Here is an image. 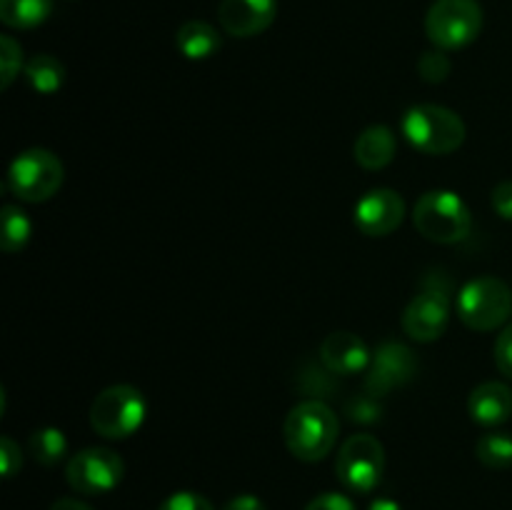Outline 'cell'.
I'll list each match as a JSON object with an SVG mask.
<instances>
[{"label": "cell", "mask_w": 512, "mask_h": 510, "mask_svg": "<svg viewBox=\"0 0 512 510\" xmlns=\"http://www.w3.org/2000/svg\"><path fill=\"white\" fill-rule=\"evenodd\" d=\"M340 420L325 400H303L288 413L283 438L290 453L303 463H318L338 443Z\"/></svg>", "instance_id": "obj_1"}, {"label": "cell", "mask_w": 512, "mask_h": 510, "mask_svg": "<svg viewBox=\"0 0 512 510\" xmlns=\"http://www.w3.org/2000/svg\"><path fill=\"white\" fill-rule=\"evenodd\" d=\"M400 130L415 150L428 155L455 153L468 133L463 118L455 110L433 103H420L405 110Z\"/></svg>", "instance_id": "obj_2"}, {"label": "cell", "mask_w": 512, "mask_h": 510, "mask_svg": "<svg viewBox=\"0 0 512 510\" xmlns=\"http://www.w3.org/2000/svg\"><path fill=\"white\" fill-rule=\"evenodd\" d=\"M413 223L433 243L453 245L470 235L473 215L468 203L453 190H428L413 208Z\"/></svg>", "instance_id": "obj_3"}, {"label": "cell", "mask_w": 512, "mask_h": 510, "mask_svg": "<svg viewBox=\"0 0 512 510\" xmlns=\"http://www.w3.org/2000/svg\"><path fill=\"white\" fill-rule=\"evenodd\" d=\"M148 415L145 395L133 385H110L95 395L90 405V425L108 440H125L138 433Z\"/></svg>", "instance_id": "obj_4"}, {"label": "cell", "mask_w": 512, "mask_h": 510, "mask_svg": "<svg viewBox=\"0 0 512 510\" xmlns=\"http://www.w3.org/2000/svg\"><path fill=\"white\" fill-rule=\"evenodd\" d=\"M458 315L470 330H498L512 315V290L495 275L468 280L458 295Z\"/></svg>", "instance_id": "obj_5"}, {"label": "cell", "mask_w": 512, "mask_h": 510, "mask_svg": "<svg viewBox=\"0 0 512 510\" xmlns=\"http://www.w3.org/2000/svg\"><path fill=\"white\" fill-rule=\"evenodd\" d=\"M65 168L55 153L28 148L15 155L8 168V190L25 203H45L60 190Z\"/></svg>", "instance_id": "obj_6"}, {"label": "cell", "mask_w": 512, "mask_h": 510, "mask_svg": "<svg viewBox=\"0 0 512 510\" xmlns=\"http://www.w3.org/2000/svg\"><path fill=\"white\" fill-rule=\"evenodd\" d=\"M483 30V8L478 0H435L425 15V33L440 50H460Z\"/></svg>", "instance_id": "obj_7"}, {"label": "cell", "mask_w": 512, "mask_h": 510, "mask_svg": "<svg viewBox=\"0 0 512 510\" xmlns=\"http://www.w3.org/2000/svg\"><path fill=\"white\" fill-rule=\"evenodd\" d=\"M385 470V448L375 435H350L340 445L335 473L338 480L353 493H370L380 485Z\"/></svg>", "instance_id": "obj_8"}, {"label": "cell", "mask_w": 512, "mask_h": 510, "mask_svg": "<svg viewBox=\"0 0 512 510\" xmlns=\"http://www.w3.org/2000/svg\"><path fill=\"white\" fill-rule=\"evenodd\" d=\"M125 475V463L110 448H85L75 453L65 465V480L80 495H103L120 485Z\"/></svg>", "instance_id": "obj_9"}, {"label": "cell", "mask_w": 512, "mask_h": 510, "mask_svg": "<svg viewBox=\"0 0 512 510\" xmlns=\"http://www.w3.org/2000/svg\"><path fill=\"white\" fill-rule=\"evenodd\" d=\"M415 370H418V358H415L413 350H410L408 345L388 340V343H383L373 353L368 378H365V390H368L370 395L383 398L390 390L410 383Z\"/></svg>", "instance_id": "obj_10"}, {"label": "cell", "mask_w": 512, "mask_h": 510, "mask_svg": "<svg viewBox=\"0 0 512 510\" xmlns=\"http://www.w3.org/2000/svg\"><path fill=\"white\" fill-rule=\"evenodd\" d=\"M450 320L448 293L440 288H425L405 305L403 330L418 343H433L445 333Z\"/></svg>", "instance_id": "obj_11"}, {"label": "cell", "mask_w": 512, "mask_h": 510, "mask_svg": "<svg viewBox=\"0 0 512 510\" xmlns=\"http://www.w3.org/2000/svg\"><path fill=\"white\" fill-rule=\"evenodd\" d=\"M355 228L368 238L395 233L405 218V200L390 188H373L355 203Z\"/></svg>", "instance_id": "obj_12"}, {"label": "cell", "mask_w": 512, "mask_h": 510, "mask_svg": "<svg viewBox=\"0 0 512 510\" xmlns=\"http://www.w3.org/2000/svg\"><path fill=\"white\" fill-rule=\"evenodd\" d=\"M278 15V0H220V28L233 38H253L268 30Z\"/></svg>", "instance_id": "obj_13"}, {"label": "cell", "mask_w": 512, "mask_h": 510, "mask_svg": "<svg viewBox=\"0 0 512 510\" xmlns=\"http://www.w3.org/2000/svg\"><path fill=\"white\" fill-rule=\"evenodd\" d=\"M320 360L333 375H358L370 368V355L365 340L348 330H335L320 345Z\"/></svg>", "instance_id": "obj_14"}, {"label": "cell", "mask_w": 512, "mask_h": 510, "mask_svg": "<svg viewBox=\"0 0 512 510\" xmlns=\"http://www.w3.org/2000/svg\"><path fill=\"white\" fill-rule=\"evenodd\" d=\"M468 413L473 423L485 425V428L505 423L512 415V390L498 380L478 385L468 398Z\"/></svg>", "instance_id": "obj_15"}, {"label": "cell", "mask_w": 512, "mask_h": 510, "mask_svg": "<svg viewBox=\"0 0 512 510\" xmlns=\"http://www.w3.org/2000/svg\"><path fill=\"white\" fill-rule=\"evenodd\" d=\"M395 150H398V140L388 125H370L358 135L353 145L355 160L365 170H380L390 165L395 158Z\"/></svg>", "instance_id": "obj_16"}, {"label": "cell", "mask_w": 512, "mask_h": 510, "mask_svg": "<svg viewBox=\"0 0 512 510\" xmlns=\"http://www.w3.org/2000/svg\"><path fill=\"white\" fill-rule=\"evenodd\" d=\"M175 45L188 60H208L223 48V38L205 20H188L185 25H180L178 35H175Z\"/></svg>", "instance_id": "obj_17"}, {"label": "cell", "mask_w": 512, "mask_h": 510, "mask_svg": "<svg viewBox=\"0 0 512 510\" xmlns=\"http://www.w3.org/2000/svg\"><path fill=\"white\" fill-rule=\"evenodd\" d=\"M53 13V0H0V20L8 28L30 30L43 25Z\"/></svg>", "instance_id": "obj_18"}, {"label": "cell", "mask_w": 512, "mask_h": 510, "mask_svg": "<svg viewBox=\"0 0 512 510\" xmlns=\"http://www.w3.org/2000/svg\"><path fill=\"white\" fill-rule=\"evenodd\" d=\"M30 88L40 95H53L65 83V65L48 53H40L30 58L23 68Z\"/></svg>", "instance_id": "obj_19"}, {"label": "cell", "mask_w": 512, "mask_h": 510, "mask_svg": "<svg viewBox=\"0 0 512 510\" xmlns=\"http://www.w3.org/2000/svg\"><path fill=\"white\" fill-rule=\"evenodd\" d=\"M30 235H33V223H30L28 213L18 205H3L0 210V248L5 253H18L28 245Z\"/></svg>", "instance_id": "obj_20"}, {"label": "cell", "mask_w": 512, "mask_h": 510, "mask_svg": "<svg viewBox=\"0 0 512 510\" xmlns=\"http://www.w3.org/2000/svg\"><path fill=\"white\" fill-rule=\"evenodd\" d=\"M28 450L35 463L53 468V465H58L68 455V438H65L60 428L48 425V428L33 430V435L28 438Z\"/></svg>", "instance_id": "obj_21"}, {"label": "cell", "mask_w": 512, "mask_h": 510, "mask_svg": "<svg viewBox=\"0 0 512 510\" xmlns=\"http://www.w3.org/2000/svg\"><path fill=\"white\" fill-rule=\"evenodd\" d=\"M475 455L490 470H505L512 465V435L510 433H485L475 443Z\"/></svg>", "instance_id": "obj_22"}, {"label": "cell", "mask_w": 512, "mask_h": 510, "mask_svg": "<svg viewBox=\"0 0 512 510\" xmlns=\"http://www.w3.org/2000/svg\"><path fill=\"white\" fill-rule=\"evenodd\" d=\"M20 68H23V50L15 43L10 35H3L0 38V85L3 88H10L15 78H18Z\"/></svg>", "instance_id": "obj_23"}, {"label": "cell", "mask_w": 512, "mask_h": 510, "mask_svg": "<svg viewBox=\"0 0 512 510\" xmlns=\"http://www.w3.org/2000/svg\"><path fill=\"white\" fill-rule=\"evenodd\" d=\"M345 415H348L353 423H378L383 418V405H380L378 395H370L365 390V395H355L345 405Z\"/></svg>", "instance_id": "obj_24"}, {"label": "cell", "mask_w": 512, "mask_h": 510, "mask_svg": "<svg viewBox=\"0 0 512 510\" xmlns=\"http://www.w3.org/2000/svg\"><path fill=\"white\" fill-rule=\"evenodd\" d=\"M453 65H450L445 50H428V53L420 55L418 60V73L425 83H443L450 75Z\"/></svg>", "instance_id": "obj_25"}, {"label": "cell", "mask_w": 512, "mask_h": 510, "mask_svg": "<svg viewBox=\"0 0 512 510\" xmlns=\"http://www.w3.org/2000/svg\"><path fill=\"white\" fill-rule=\"evenodd\" d=\"M158 510H215L205 495L193 493V490H180V493L168 495V498L160 503Z\"/></svg>", "instance_id": "obj_26"}, {"label": "cell", "mask_w": 512, "mask_h": 510, "mask_svg": "<svg viewBox=\"0 0 512 510\" xmlns=\"http://www.w3.org/2000/svg\"><path fill=\"white\" fill-rule=\"evenodd\" d=\"M0 468H3L5 478H13L20 468H23V455L20 448L15 445L13 438H0Z\"/></svg>", "instance_id": "obj_27"}, {"label": "cell", "mask_w": 512, "mask_h": 510, "mask_svg": "<svg viewBox=\"0 0 512 510\" xmlns=\"http://www.w3.org/2000/svg\"><path fill=\"white\" fill-rule=\"evenodd\" d=\"M495 363H498L500 373L512 378V323L505 325L503 333L495 340Z\"/></svg>", "instance_id": "obj_28"}, {"label": "cell", "mask_w": 512, "mask_h": 510, "mask_svg": "<svg viewBox=\"0 0 512 510\" xmlns=\"http://www.w3.org/2000/svg\"><path fill=\"white\" fill-rule=\"evenodd\" d=\"M305 510H355V503L343 493H323L310 500Z\"/></svg>", "instance_id": "obj_29"}, {"label": "cell", "mask_w": 512, "mask_h": 510, "mask_svg": "<svg viewBox=\"0 0 512 510\" xmlns=\"http://www.w3.org/2000/svg\"><path fill=\"white\" fill-rule=\"evenodd\" d=\"M493 210L500 215L503 220H512V180H503L493 188Z\"/></svg>", "instance_id": "obj_30"}, {"label": "cell", "mask_w": 512, "mask_h": 510, "mask_svg": "<svg viewBox=\"0 0 512 510\" xmlns=\"http://www.w3.org/2000/svg\"><path fill=\"white\" fill-rule=\"evenodd\" d=\"M223 510H268V508H265V503L258 498V495L243 493L230 498L228 503L223 505Z\"/></svg>", "instance_id": "obj_31"}, {"label": "cell", "mask_w": 512, "mask_h": 510, "mask_svg": "<svg viewBox=\"0 0 512 510\" xmlns=\"http://www.w3.org/2000/svg\"><path fill=\"white\" fill-rule=\"evenodd\" d=\"M50 510H93V508L78 498H60L50 505Z\"/></svg>", "instance_id": "obj_32"}, {"label": "cell", "mask_w": 512, "mask_h": 510, "mask_svg": "<svg viewBox=\"0 0 512 510\" xmlns=\"http://www.w3.org/2000/svg\"><path fill=\"white\" fill-rule=\"evenodd\" d=\"M368 510H403V508H400V503H395V500L378 498L373 505H370Z\"/></svg>", "instance_id": "obj_33"}]
</instances>
